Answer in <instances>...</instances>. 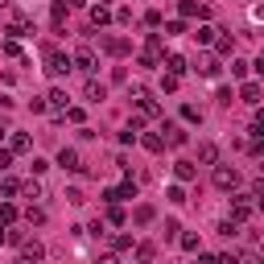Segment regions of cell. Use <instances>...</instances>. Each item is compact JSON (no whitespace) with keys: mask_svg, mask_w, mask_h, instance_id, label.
Listing matches in <instances>:
<instances>
[{"mask_svg":"<svg viewBox=\"0 0 264 264\" xmlns=\"http://www.w3.org/2000/svg\"><path fill=\"white\" fill-rule=\"evenodd\" d=\"M66 71H71V58L58 54V50H46V75H50V79H62Z\"/></svg>","mask_w":264,"mask_h":264,"instance_id":"cell-1","label":"cell"},{"mask_svg":"<svg viewBox=\"0 0 264 264\" xmlns=\"http://www.w3.org/2000/svg\"><path fill=\"white\" fill-rule=\"evenodd\" d=\"M0 108H9V99H5V95H0Z\"/></svg>","mask_w":264,"mask_h":264,"instance_id":"cell-39","label":"cell"},{"mask_svg":"<svg viewBox=\"0 0 264 264\" xmlns=\"http://www.w3.org/2000/svg\"><path fill=\"white\" fill-rule=\"evenodd\" d=\"M194 71H198V75H203V79H215V75H219V62L203 54V58H198V62H194Z\"/></svg>","mask_w":264,"mask_h":264,"instance_id":"cell-6","label":"cell"},{"mask_svg":"<svg viewBox=\"0 0 264 264\" xmlns=\"http://www.w3.org/2000/svg\"><path fill=\"white\" fill-rule=\"evenodd\" d=\"M17 264H38V260H25V256H21V260H17Z\"/></svg>","mask_w":264,"mask_h":264,"instance_id":"cell-38","label":"cell"},{"mask_svg":"<svg viewBox=\"0 0 264 264\" xmlns=\"http://www.w3.org/2000/svg\"><path fill=\"white\" fill-rule=\"evenodd\" d=\"M182 116H186V120H190V124H203V112H198V108H194V104H186V108H182Z\"/></svg>","mask_w":264,"mask_h":264,"instance_id":"cell-19","label":"cell"},{"mask_svg":"<svg viewBox=\"0 0 264 264\" xmlns=\"http://www.w3.org/2000/svg\"><path fill=\"white\" fill-rule=\"evenodd\" d=\"M21 256L25 260H42V244L38 240H21Z\"/></svg>","mask_w":264,"mask_h":264,"instance_id":"cell-10","label":"cell"},{"mask_svg":"<svg viewBox=\"0 0 264 264\" xmlns=\"http://www.w3.org/2000/svg\"><path fill=\"white\" fill-rule=\"evenodd\" d=\"M215 186L219 190H236L240 186V170L236 165H215Z\"/></svg>","mask_w":264,"mask_h":264,"instance_id":"cell-2","label":"cell"},{"mask_svg":"<svg viewBox=\"0 0 264 264\" xmlns=\"http://www.w3.org/2000/svg\"><path fill=\"white\" fill-rule=\"evenodd\" d=\"M260 211H264V198H260Z\"/></svg>","mask_w":264,"mask_h":264,"instance_id":"cell-40","label":"cell"},{"mask_svg":"<svg viewBox=\"0 0 264 264\" xmlns=\"http://www.w3.org/2000/svg\"><path fill=\"white\" fill-rule=\"evenodd\" d=\"M165 33H170V38H178V33H186V25H182V21H170V25H165Z\"/></svg>","mask_w":264,"mask_h":264,"instance_id":"cell-29","label":"cell"},{"mask_svg":"<svg viewBox=\"0 0 264 264\" xmlns=\"http://www.w3.org/2000/svg\"><path fill=\"white\" fill-rule=\"evenodd\" d=\"M58 5H66V9H71V5H79V0H58Z\"/></svg>","mask_w":264,"mask_h":264,"instance_id":"cell-37","label":"cell"},{"mask_svg":"<svg viewBox=\"0 0 264 264\" xmlns=\"http://www.w3.org/2000/svg\"><path fill=\"white\" fill-rule=\"evenodd\" d=\"M75 66H79V71H95V50L91 46H79L75 50Z\"/></svg>","mask_w":264,"mask_h":264,"instance_id":"cell-4","label":"cell"},{"mask_svg":"<svg viewBox=\"0 0 264 264\" xmlns=\"http://www.w3.org/2000/svg\"><path fill=\"white\" fill-rule=\"evenodd\" d=\"M137 260H153V244H141L137 248Z\"/></svg>","mask_w":264,"mask_h":264,"instance_id":"cell-33","label":"cell"},{"mask_svg":"<svg viewBox=\"0 0 264 264\" xmlns=\"http://www.w3.org/2000/svg\"><path fill=\"white\" fill-rule=\"evenodd\" d=\"M256 71H260V75H264V50H260V58H256Z\"/></svg>","mask_w":264,"mask_h":264,"instance_id":"cell-35","label":"cell"},{"mask_svg":"<svg viewBox=\"0 0 264 264\" xmlns=\"http://www.w3.org/2000/svg\"><path fill=\"white\" fill-rule=\"evenodd\" d=\"M46 104H50V112H66V91H58V87H54V91L46 95Z\"/></svg>","mask_w":264,"mask_h":264,"instance_id":"cell-9","label":"cell"},{"mask_svg":"<svg viewBox=\"0 0 264 264\" xmlns=\"http://www.w3.org/2000/svg\"><path fill=\"white\" fill-rule=\"evenodd\" d=\"M165 145H186V132H182V124H165Z\"/></svg>","mask_w":264,"mask_h":264,"instance_id":"cell-8","label":"cell"},{"mask_svg":"<svg viewBox=\"0 0 264 264\" xmlns=\"http://www.w3.org/2000/svg\"><path fill=\"white\" fill-rule=\"evenodd\" d=\"M116 194H120V198H137V182H132V178H124V182L116 186Z\"/></svg>","mask_w":264,"mask_h":264,"instance_id":"cell-17","label":"cell"},{"mask_svg":"<svg viewBox=\"0 0 264 264\" xmlns=\"http://www.w3.org/2000/svg\"><path fill=\"white\" fill-rule=\"evenodd\" d=\"M157 58H161V38L153 33L149 46H145V54H141V62H145V66H157Z\"/></svg>","mask_w":264,"mask_h":264,"instance_id":"cell-5","label":"cell"},{"mask_svg":"<svg viewBox=\"0 0 264 264\" xmlns=\"http://www.w3.org/2000/svg\"><path fill=\"white\" fill-rule=\"evenodd\" d=\"M25 219H29V223H46V211H38V207H29V211H25Z\"/></svg>","mask_w":264,"mask_h":264,"instance_id":"cell-25","label":"cell"},{"mask_svg":"<svg viewBox=\"0 0 264 264\" xmlns=\"http://www.w3.org/2000/svg\"><path fill=\"white\" fill-rule=\"evenodd\" d=\"M83 95H87V104H104V99H108V87H104V83H95V79H87Z\"/></svg>","mask_w":264,"mask_h":264,"instance_id":"cell-3","label":"cell"},{"mask_svg":"<svg viewBox=\"0 0 264 264\" xmlns=\"http://www.w3.org/2000/svg\"><path fill=\"white\" fill-rule=\"evenodd\" d=\"M215 50H219V54H231V50H236V42H231V38H219Z\"/></svg>","mask_w":264,"mask_h":264,"instance_id":"cell-26","label":"cell"},{"mask_svg":"<svg viewBox=\"0 0 264 264\" xmlns=\"http://www.w3.org/2000/svg\"><path fill=\"white\" fill-rule=\"evenodd\" d=\"M145 149H149V153H161V149H165V137H145Z\"/></svg>","mask_w":264,"mask_h":264,"instance_id":"cell-22","label":"cell"},{"mask_svg":"<svg viewBox=\"0 0 264 264\" xmlns=\"http://www.w3.org/2000/svg\"><path fill=\"white\" fill-rule=\"evenodd\" d=\"M13 153H29V137H25V132H17V137H13Z\"/></svg>","mask_w":264,"mask_h":264,"instance_id":"cell-20","label":"cell"},{"mask_svg":"<svg viewBox=\"0 0 264 264\" xmlns=\"http://www.w3.org/2000/svg\"><path fill=\"white\" fill-rule=\"evenodd\" d=\"M198 161H203V165H215V161H219V149H215V145H198Z\"/></svg>","mask_w":264,"mask_h":264,"instance_id":"cell-14","label":"cell"},{"mask_svg":"<svg viewBox=\"0 0 264 264\" xmlns=\"http://www.w3.org/2000/svg\"><path fill=\"white\" fill-rule=\"evenodd\" d=\"M17 219V207H0V223H13Z\"/></svg>","mask_w":264,"mask_h":264,"instance_id":"cell-30","label":"cell"},{"mask_svg":"<svg viewBox=\"0 0 264 264\" xmlns=\"http://www.w3.org/2000/svg\"><path fill=\"white\" fill-rule=\"evenodd\" d=\"M182 17H207V5H198V0H182Z\"/></svg>","mask_w":264,"mask_h":264,"instance_id":"cell-11","label":"cell"},{"mask_svg":"<svg viewBox=\"0 0 264 264\" xmlns=\"http://www.w3.org/2000/svg\"><path fill=\"white\" fill-rule=\"evenodd\" d=\"M215 264H240V256H231V252H227V256H219Z\"/></svg>","mask_w":264,"mask_h":264,"instance_id":"cell-34","label":"cell"},{"mask_svg":"<svg viewBox=\"0 0 264 264\" xmlns=\"http://www.w3.org/2000/svg\"><path fill=\"white\" fill-rule=\"evenodd\" d=\"M194 38H198V42H203V46H211V42H215V29H211V25H203V29H198V33H194Z\"/></svg>","mask_w":264,"mask_h":264,"instance_id":"cell-21","label":"cell"},{"mask_svg":"<svg viewBox=\"0 0 264 264\" xmlns=\"http://www.w3.org/2000/svg\"><path fill=\"white\" fill-rule=\"evenodd\" d=\"M9 165H13V149H0V174H5Z\"/></svg>","mask_w":264,"mask_h":264,"instance_id":"cell-27","label":"cell"},{"mask_svg":"<svg viewBox=\"0 0 264 264\" xmlns=\"http://www.w3.org/2000/svg\"><path fill=\"white\" fill-rule=\"evenodd\" d=\"M174 174H178L182 182H194V174H198V170H194V161H178V165H174Z\"/></svg>","mask_w":264,"mask_h":264,"instance_id":"cell-12","label":"cell"},{"mask_svg":"<svg viewBox=\"0 0 264 264\" xmlns=\"http://www.w3.org/2000/svg\"><path fill=\"white\" fill-rule=\"evenodd\" d=\"M99 264H120V260H116V256H104V260H99Z\"/></svg>","mask_w":264,"mask_h":264,"instance_id":"cell-36","label":"cell"},{"mask_svg":"<svg viewBox=\"0 0 264 264\" xmlns=\"http://www.w3.org/2000/svg\"><path fill=\"white\" fill-rule=\"evenodd\" d=\"M108 50H112V54H124V50H128V42H120V38H112V42H108Z\"/></svg>","mask_w":264,"mask_h":264,"instance_id":"cell-31","label":"cell"},{"mask_svg":"<svg viewBox=\"0 0 264 264\" xmlns=\"http://www.w3.org/2000/svg\"><path fill=\"white\" fill-rule=\"evenodd\" d=\"M91 21H95V25H108V21H112L108 5H95V9H91Z\"/></svg>","mask_w":264,"mask_h":264,"instance_id":"cell-16","label":"cell"},{"mask_svg":"<svg viewBox=\"0 0 264 264\" xmlns=\"http://www.w3.org/2000/svg\"><path fill=\"white\" fill-rule=\"evenodd\" d=\"M240 99H244V104H260V87L256 83H244L240 87Z\"/></svg>","mask_w":264,"mask_h":264,"instance_id":"cell-13","label":"cell"},{"mask_svg":"<svg viewBox=\"0 0 264 264\" xmlns=\"http://www.w3.org/2000/svg\"><path fill=\"white\" fill-rule=\"evenodd\" d=\"M231 75H236V79H244V75H248V62H240V58H236V62H231Z\"/></svg>","mask_w":264,"mask_h":264,"instance_id":"cell-28","label":"cell"},{"mask_svg":"<svg viewBox=\"0 0 264 264\" xmlns=\"http://www.w3.org/2000/svg\"><path fill=\"white\" fill-rule=\"evenodd\" d=\"M137 223H153V207H137V215H132Z\"/></svg>","mask_w":264,"mask_h":264,"instance_id":"cell-23","label":"cell"},{"mask_svg":"<svg viewBox=\"0 0 264 264\" xmlns=\"http://www.w3.org/2000/svg\"><path fill=\"white\" fill-rule=\"evenodd\" d=\"M165 66H170V75H186V58H182V54H170V58H165Z\"/></svg>","mask_w":264,"mask_h":264,"instance_id":"cell-15","label":"cell"},{"mask_svg":"<svg viewBox=\"0 0 264 264\" xmlns=\"http://www.w3.org/2000/svg\"><path fill=\"white\" fill-rule=\"evenodd\" d=\"M248 215H252V207H248V203H244V198H240V203H236V207H231V219H236V223H244Z\"/></svg>","mask_w":264,"mask_h":264,"instance_id":"cell-18","label":"cell"},{"mask_svg":"<svg viewBox=\"0 0 264 264\" xmlns=\"http://www.w3.org/2000/svg\"><path fill=\"white\" fill-rule=\"evenodd\" d=\"M5 54H9V58H21V46H17L13 38H9V42H5Z\"/></svg>","mask_w":264,"mask_h":264,"instance_id":"cell-32","label":"cell"},{"mask_svg":"<svg viewBox=\"0 0 264 264\" xmlns=\"http://www.w3.org/2000/svg\"><path fill=\"white\" fill-rule=\"evenodd\" d=\"M58 165H62V170H83V161H79L75 149H62V153H58Z\"/></svg>","mask_w":264,"mask_h":264,"instance_id":"cell-7","label":"cell"},{"mask_svg":"<svg viewBox=\"0 0 264 264\" xmlns=\"http://www.w3.org/2000/svg\"><path fill=\"white\" fill-rule=\"evenodd\" d=\"M165 198H170V203H186V190H182V186H170V194H165Z\"/></svg>","mask_w":264,"mask_h":264,"instance_id":"cell-24","label":"cell"}]
</instances>
